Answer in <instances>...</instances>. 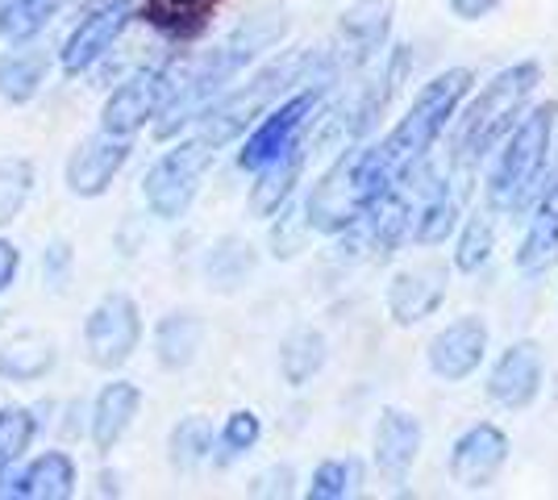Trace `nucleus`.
Wrapping results in <instances>:
<instances>
[{
  "instance_id": "nucleus-32",
  "label": "nucleus",
  "mask_w": 558,
  "mask_h": 500,
  "mask_svg": "<svg viewBox=\"0 0 558 500\" xmlns=\"http://www.w3.org/2000/svg\"><path fill=\"white\" fill-rule=\"evenodd\" d=\"M492 217L488 214H475L471 221H466L463 230V242H459V255H454V263L463 267V271H475V267H484L492 255Z\"/></svg>"
},
{
  "instance_id": "nucleus-34",
  "label": "nucleus",
  "mask_w": 558,
  "mask_h": 500,
  "mask_svg": "<svg viewBox=\"0 0 558 500\" xmlns=\"http://www.w3.org/2000/svg\"><path fill=\"white\" fill-rule=\"evenodd\" d=\"M258 442V417L255 413H233L230 422H226V434H221V451H226V459H233V454L251 451Z\"/></svg>"
},
{
  "instance_id": "nucleus-15",
  "label": "nucleus",
  "mask_w": 558,
  "mask_h": 500,
  "mask_svg": "<svg viewBox=\"0 0 558 500\" xmlns=\"http://www.w3.org/2000/svg\"><path fill=\"white\" fill-rule=\"evenodd\" d=\"M163 88H167L163 72L130 75V80L109 96V105H105V113H100V130H105V134H117V138H130L142 121L155 118V109H159V100H163Z\"/></svg>"
},
{
  "instance_id": "nucleus-6",
  "label": "nucleus",
  "mask_w": 558,
  "mask_h": 500,
  "mask_svg": "<svg viewBox=\"0 0 558 500\" xmlns=\"http://www.w3.org/2000/svg\"><path fill=\"white\" fill-rule=\"evenodd\" d=\"M537 80H542L537 63H512V68H505L492 80L484 93L475 96V105L466 109L463 118V130H459V159L463 163H480L492 146L509 134L517 113L534 96Z\"/></svg>"
},
{
  "instance_id": "nucleus-26",
  "label": "nucleus",
  "mask_w": 558,
  "mask_h": 500,
  "mask_svg": "<svg viewBox=\"0 0 558 500\" xmlns=\"http://www.w3.org/2000/svg\"><path fill=\"white\" fill-rule=\"evenodd\" d=\"M205 271H209L213 288L233 292V288H242L251 276H255V251H251L242 239H221L217 246H213Z\"/></svg>"
},
{
  "instance_id": "nucleus-19",
  "label": "nucleus",
  "mask_w": 558,
  "mask_h": 500,
  "mask_svg": "<svg viewBox=\"0 0 558 500\" xmlns=\"http://www.w3.org/2000/svg\"><path fill=\"white\" fill-rule=\"evenodd\" d=\"M71 492H75V463L59 451H47L34 467H25L9 488H0V497L17 500H68Z\"/></svg>"
},
{
  "instance_id": "nucleus-30",
  "label": "nucleus",
  "mask_w": 558,
  "mask_h": 500,
  "mask_svg": "<svg viewBox=\"0 0 558 500\" xmlns=\"http://www.w3.org/2000/svg\"><path fill=\"white\" fill-rule=\"evenodd\" d=\"M34 429H38L34 413H25V408H0V488L9 479V467L34 442Z\"/></svg>"
},
{
  "instance_id": "nucleus-2",
  "label": "nucleus",
  "mask_w": 558,
  "mask_h": 500,
  "mask_svg": "<svg viewBox=\"0 0 558 500\" xmlns=\"http://www.w3.org/2000/svg\"><path fill=\"white\" fill-rule=\"evenodd\" d=\"M329 80H333V59H329L326 50H292V54H279L276 63L263 68L246 88H238V93H230L226 100H217V105H209V109L201 113V138L209 146L233 143V138H238L263 109H271L288 88H301V84L322 88Z\"/></svg>"
},
{
  "instance_id": "nucleus-3",
  "label": "nucleus",
  "mask_w": 558,
  "mask_h": 500,
  "mask_svg": "<svg viewBox=\"0 0 558 500\" xmlns=\"http://www.w3.org/2000/svg\"><path fill=\"white\" fill-rule=\"evenodd\" d=\"M466 88H471V72L466 68H454V72L429 80L417 93V100H413V109L396 121L392 134L384 143H375L379 163H384V171L392 180H400L409 167H417L425 159V150L438 143L446 121L454 118V109H459V100L466 96Z\"/></svg>"
},
{
  "instance_id": "nucleus-38",
  "label": "nucleus",
  "mask_w": 558,
  "mask_h": 500,
  "mask_svg": "<svg viewBox=\"0 0 558 500\" xmlns=\"http://www.w3.org/2000/svg\"><path fill=\"white\" fill-rule=\"evenodd\" d=\"M450 9L463 17V22H475V17H484L496 9V0H450Z\"/></svg>"
},
{
  "instance_id": "nucleus-5",
  "label": "nucleus",
  "mask_w": 558,
  "mask_h": 500,
  "mask_svg": "<svg viewBox=\"0 0 558 500\" xmlns=\"http://www.w3.org/2000/svg\"><path fill=\"white\" fill-rule=\"evenodd\" d=\"M555 143V113L550 109H537L530 118L512 130L509 146L500 155V163L492 171V209L500 214H521L537 192L546 188L542 175H546V155Z\"/></svg>"
},
{
  "instance_id": "nucleus-29",
  "label": "nucleus",
  "mask_w": 558,
  "mask_h": 500,
  "mask_svg": "<svg viewBox=\"0 0 558 500\" xmlns=\"http://www.w3.org/2000/svg\"><path fill=\"white\" fill-rule=\"evenodd\" d=\"M363 484V467L359 459H329L313 472V484H308V497L313 500H347L359 492Z\"/></svg>"
},
{
  "instance_id": "nucleus-35",
  "label": "nucleus",
  "mask_w": 558,
  "mask_h": 500,
  "mask_svg": "<svg viewBox=\"0 0 558 500\" xmlns=\"http://www.w3.org/2000/svg\"><path fill=\"white\" fill-rule=\"evenodd\" d=\"M304 242V217L301 214H283L276 225V234H271V246H276L279 259H292L296 251H301Z\"/></svg>"
},
{
  "instance_id": "nucleus-17",
  "label": "nucleus",
  "mask_w": 558,
  "mask_h": 500,
  "mask_svg": "<svg viewBox=\"0 0 558 500\" xmlns=\"http://www.w3.org/2000/svg\"><path fill=\"white\" fill-rule=\"evenodd\" d=\"M388 17H392L388 0H359L342 17V59L354 68L375 59V50L388 38Z\"/></svg>"
},
{
  "instance_id": "nucleus-10",
  "label": "nucleus",
  "mask_w": 558,
  "mask_h": 500,
  "mask_svg": "<svg viewBox=\"0 0 558 500\" xmlns=\"http://www.w3.org/2000/svg\"><path fill=\"white\" fill-rule=\"evenodd\" d=\"M505 459H509V438L500 434L496 426H471L454 442V454H450V476L459 488L466 492H480V488H488L496 472L505 467Z\"/></svg>"
},
{
  "instance_id": "nucleus-8",
  "label": "nucleus",
  "mask_w": 558,
  "mask_h": 500,
  "mask_svg": "<svg viewBox=\"0 0 558 500\" xmlns=\"http://www.w3.org/2000/svg\"><path fill=\"white\" fill-rule=\"evenodd\" d=\"M138 305L130 296H105L93 313H88V326H84V338H88V358L96 367H121L125 358L134 355L138 346Z\"/></svg>"
},
{
  "instance_id": "nucleus-28",
  "label": "nucleus",
  "mask_w": 558,
  "mask_h": 500,
  "mask_svg": "<svg viewBox=\"0 0 558 500\" xmlns=\"http://www.w3.org/2000/svg\"><path fill=\"white\" fill-rule=\"evenodd\" d=\"M68 0H0V34L9 42H29Z\"/></svg>"
},
{
  "instance_id": "nucleus-11",
  "label": "nucleus",
  "mask_w": 558,
  "mask_h": 500,
  "mask_svg": "<svg viewBox=\"0 0 558 500\" xmlns=\"http://www.w3.org/2000/svg\"><path fill=\"white\" fill-rule=\"evenodd\" d=\"M484 351H488V326L480 317H459L429 342V367L446 383L466 380L484 363Z\"/></svg>"
},
{
  "instance_id": "nucleus-37",
  "label": "nucleus",
  "mask_w": 558,
  "mask_h": 500,
  "mask_svg": "<svg viewBox=\"0 0 558 500\" xmlns=\"http://www.w3.org/2000/svg\"><path fill=\"white\" fill-rule=\"evenodd\" d=\"M63 271H71V246L63 242H54L47 251V276H50V288H63Z\"/></svg>"
},
{
  "instance_id": "nucleus-39",
  "label": "nucleus",
  "mask_w": 558,
  "mask_h": 500,
  "mask_svg": "<svg viewBox=\"0 0 558 500\" xmlns=\"http://www.w3.org/2000/svg\"><path fill=\"white\" fill-rule=\"evenodd\" d=\"M13 276H17V251L9 242H0V292L13 284Z\"/></svg>"
},
{
  "instance_id": "nucleus-31",
  "label": "nucleus",
  "mask_w": 558,
  "mask_h": 500,
  "mask_svg": "<svg viewBox=\"0 0 558 500\" xmlns=\"http://www.w3.org/2000/svg\"><path fill=\"white\" fill-rule=\"evenodd\" d=\"M209 451H213V426L205 417H184L175 426V434H171V459H175V467L192 472V467H201L209 459Z\"/></svg>"
},
{
  "instance_id": "nucleus-14",
  "label": "nucleus",
  "mask_w": 558,
  "mask_h": 500,
  "mask_svg": "<svg viewBox=\"0 0 558 500\" xmlns=\"http://www.w3.org/2000/svg\"><path fill=\"white\" fill-rule=\"evenodd\" d=\"M130 159V138H117V134H96L88 143L71 155L68 163V188L75 196H100V192L113 184V175L121 171V163Z\"/></svg>"
},
{
  "instance_id": "nucleus-16",
  "label": "nucleus",
  "mask_w": 558,
  "mask_h": 500,
  "mask_svg": "<svg viewBox=\"0 0 558 500\" xmlns=\"http://www.w3.org/2000/svg\"><path fill=\"white\" fill-rule=\"evenodd\" d=\"M537 388H542V355L534 342H517L500 355L496 371H492V401L505 408H525L537 397Z\"/></svg>"
},
{
  "instance_id": "nucleus-24",
  "label": "nucleus",
  "mask_w": 558,
  "mask_h": 500,
  "mask_svg": "<svg viewBox=\"0 0 558 500\" xmlns=\"http://www.w3.org/2000/svg\"><path fill=\"white\" fill-rule=\"evenodd\" d=\"M201 338H205V330H201V321L192 313H171V317H163L159 321V363L171 367V371L187 367L196 358V351H201Z\"/></svg>"
},
{
  "instance_id": "nucleus-22",
  "label": "nucleus",
  "mask_w": 558,
  "mask_h": 500,
  "mask_svg": "<svg viewBox=\"0 0 558 500\" xmlns=\"http://www.w3.org/2000/svg\"><path fill=\"white\" fill-rule=\"evenodd\" d=\"M304 163H308V150H304L301 143L292 146L288 155H279L276 163L263 167V180L255 184V196H251V209H255L258 217L276 214L279 205L288 200V192H292V184L301 180Z\"/></svg>"
},
{
  "instance_id": "nucleus-23",
  "label": "nucleus",
  "mask_w": 558,
  "mask_h": 500,
  "mask_svg": "<svg viewBox=\"0 0 558 500\" xmlns=\"http://www.w3.org/2000/svg\"><path fill=\"white\" fill-rule=\"evenodd\" d=\"M50 363H54V346L43 333H22V338L0 346V376L4 380H38V376L50 371Z\"/></svg>"
},
{
  "instance_id": "nucleus-36",
  "label": "nucleus",
  "mask_w": 558,
  "mask_h": 500,
  "mask_svg": "<svg viewBox=\"0 0 558 500\" xmlns=\"http://www.w3.org/2000/svg\"><path fill=\"white\" fill-rule=\"evenodd\" d=\"M213 0H150L155 22H184V17H201Z\"/></svg>"
},
{
  "instance_id": "nucleus-27",
  "label": "nucleus",
  "mask_w": 558,
  "mask_h": 500,
  "mask_svg": "<svg viewBox=\"0 0 558 500\" xmlns=\"http://www.w3.org/2000/svg\"><path fill=\"white\" fill-rule=\"evenodd\" d=\"M43 75H47V54L43 50H13V54L0 59V96L22 105L43 88Z\"/></svg>"
},
{
  "instance_id": "nucleus-20",
  "label": "nucleus",
  "mask_w": 558,
  "mask_h": 500,
  "mask_svg": "<svg viewBox=\"0 0 558 500\" xmlns=\"http://www.w3.org/2000/svg\"><path fill=\"white\" fill-rule=\"evenodd\" d=\"M138 405H142V392L134 383L117 380L100 388L93 408V442L100 451H113L117 442H121V434L138 417Z\"/></svg>"
},
{
  "instance_id": "nucleus-40",
  "label": "nucleus",
  "mask_w": 558,
  "mask_h": 500,
  "mask_svg": "<svg viewBox=\"0 0 558 500\" xmlns=\"http://www.w3.org/2000/svg\"><path fill=\"white\" fill-rule=\"evenodd\" d=\"M263 484H271V488H258V492H279V497H288V492H292V488H288V484H292V472H288V467H279V472H271Z\"/></svg>"
},
{
  "instance_id": "nucleus-21",
  "label": "nucleus",
  "mask_w": 558,
  "mask_h": 500,
  "mask_svg": "<svg viewBox=\"0 0 558 500\" xmlns=\"http://www.w3.org/2000/svg\"><path fill=\"white\" fill-rule=\"evenodd\" d=\"M558 259V180L550 188H542V205H537L534 221L525 230V242H521V271H542Z\"/></svg>"
},
{
  "instance_id": "nucleus-12",
  "label": "nucleus",
  "mask_w": 558,
  "mask_h": 500,
  "mask_svg": "<svg viewBox=\"0 0 558 500\" xmlns=\"http://www.w3.org/2000/svg\"><path fill=\"white\" fill-rule=\"evenodd\" d=\"M446 296V267L442 263H417L400 271L388 288V313L396 326H417L442 305Z\"/></svg>"
},
{
  "instance_id": "nucleus-4",
  "label": "nucleus",
  "mask_w": 558,
  "mask_h": 500,
  "mask_svg": "<svg viewBox=\"0 0 558 500\" xmlns=\"http://www.w3.org/2000/svg\"><path fill=\"white\" fill-rule=\"evenodd\" d=\"M392 184L396 180L384 171V163H379L375 143L363 146V150H350V155H342V159L333 163V171H329L326 180L313 188L308 209H304V214H308L304 221L317 225V230H326V234L347 230L350 221L359 214H367Z\"/></svg>"
},
{
  "instance_id": "nucleus-13",
  "label": "nucleus",
  "mask_w": 558,
  "mask_h": 500,
  "mask_svg": "<svg viewBox=\"0 0 558 500\" xmlns=\"http://www.w3.org/2000/svg\"><path fill=\"white\" fill-rule=\"evenodd\" d=\"M125 25H130V4L125 0H109V4L93 9L84 22L75 25V34H71L68 47H63V68H68V75L88 72L96 59L113 47L117 34Z\"/></svg>"
},
{
  "instance_id": "nucleus-25",
  "label": "nucleus",
  "mask_w": 558,
  "mask_h": 500,
  "mask_svg": "<svg viewBox=\"0 0 558 500\" xmlns=\"http://www.w3.org/2000/svg\"><path fill=\"white\" fill-rule=\"evenodd\" d=\"M326 363V338L317 330H296L288 333L283 351H279V367H283V380L288 383H308Z\"/></svg>"
},
{
  "instance_id": "nucleus-7",
  "label": "nucleus",
  "mask_w": 558,
  "mask_h": 500,
  "mask_svg": "<svg viewBox=\"0 0 558 500\" xmlns=\"http://www.w3.org/2000/svg\"><path fill=\"white\" fill-rule=\"evenodd\" d=\"M209 163H213V146L205 138H192V143L167 150L163 159L146 171V184H142L146 188V205L159 217H167V221L184 217L196 188H201V180H205V171H209Z\"/></svg>"
},
{
  "instance_id": "nucleus-9",
  "label": "nucleus",
  "mask_w": 558,
  "mask_h": 500,
  "mask_svg": "<svg viewBox=\"0 0 558 500\" xmlns=\"http://www.w3.org/2000/svg\"><path fill=\"white\" fill-rule=\"evenodd\" d=\"M317 96H322V88H304L292 100H283L276 113L251 134V143L238 155V163L246 171H263L267 163H276L279 155H288L301 138V130L308 125V118L317 113Z\"/></svg>"
},
{
  "instance_id": "nucleus-1",
  "label": "nucleus",
  "mask_w": 558,
  "mask_h": 500,
  "mask_svg": "<svg viewBox=\"0 0 558 500\" xmlns=\"http://www.w3.org/2000/svg\"><path fill=\"white\" fill-rule=\"evenodd\" d=\"M283 29H288V22H283V13H276V9L251 13V17L238 25L233 34H226L209 54H201L196 63H180V68L163 72L167 88H163L159 109H155V113H159L155 134H159V138L180 134L196 113L209 109L213 96L221 93L246 63H255L263 50L276 47L279 38H283Z\"/></svg>"
},
{
  "instance_id": "nucleus-33",
  "label": "nucleus",
  "mask_w": 558,
  "mask_h": 500,
  "mask_svg": "<svg viewBox=\"0 0 558 500\" xmlns=\"http://www.w3.org/2000/svg\"><path fill=\"white\" fill-rule=\"evenodd\" d=\"M29 180H34V171L25 163H0V221H13V214L22 209Z\"/></svg>"
},
{
  "instance_id": "nucleus-18",
  "label": "nucleus",
  "mask_w": 558,
  "mask_h": 500,
  "mask_svg": "<svg viewBox=\"0 0 558 500\" xmlns=\"http://www.w3.org/2000/svg\"><path fill=\"white\" fill-rule=\"evenodd\" d=\"M417 451H421V422L409 417V413H400V408H388L379 417V429H375V463H379V472L400 479L413 467Z\"/></svg>"
}]
</instances>
